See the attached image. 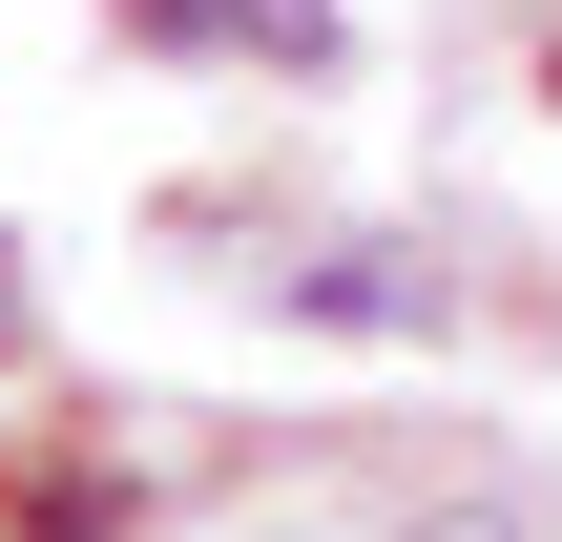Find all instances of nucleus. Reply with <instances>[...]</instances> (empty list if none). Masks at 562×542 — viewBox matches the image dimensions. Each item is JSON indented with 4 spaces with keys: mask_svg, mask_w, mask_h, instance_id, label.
Listing matches in <instances>:
<instances>
[{
    "mask_svg": "<svg viewBox=\"0 0 562 542\" xmlns=\"http://www.w3.org/2000/svg\"><path fill=\"white\" fill-rule=\"evenodd\" d=\"M271 313H313V334H438V272L417 251H313V272H271Z\"/></svg>",
    "mask_w": 562,
    "mask_h": 542,
    "instance_id": "obj_1",
    "label": "nucleus"
},
{
    "mask_svg": "<svg viewBox=\"0 0 562 542\" xmlns=\"http://www.w3.org/2000/svg\"><path fill=\"white\" fill-rule=\"evenodd\" d=\"M146 42H229V63H334V21L313 0H125Z\"/></svg>",
    "mask_w": 562,
    "mask_h": 542,
    "instance_id": "obj_2",
    "label": "nucleus"
},
{
    "mask_svg": "<svg viewBox=\"0 0 562 542\" xmlns=\"http://www.w3.org/2000/svg\"><path fill=\"white\" fill-rule=\"evenodd\" d=\"M0 501H21V542H104L125 522V460H21Z\"/></svg>",
    "mask_w": 562,
    "mask_h": 542,
    "instance_id": "obj_3",
    "label": "nucleus"
},
{
    "mask_svg": "<svg viewBox=\"0 0 562 542\" xmlns=\"http://www.w3.org/2000/svg\"><path fill=\"white\" fill-rule=\"evenodd\" d=\"M417 542H542V522H521V501H438Z\"/></svg>",
    "mask_w": 562,
    "mask_h": 542,
    "instance_id": "obj_4",
    "label": "nucleus"
},
{
    "mask_svg": "<svg viewBox=\"0 0 562 542\" xmlns=\"http://www.w3.org/2000/svg\"><path fill=\"white\" fill-rule=\"evenodd\" d=\"M0 355H21V272H0Z\"/></svg>",
    "mask_w": 562,
    "mask_h": 542,
    "instance_id": "obj_5",
    "label": "nucleus"
}]
</instances>
